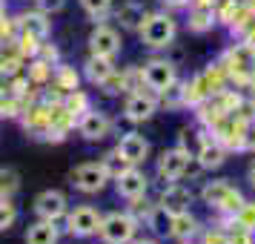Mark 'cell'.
Returning <instances> with one entry per match:
<instances>
[{"mask_svg": "<svg viewBox=\"0 0 255 244\" xmlns=\"http://www.w3.org/2000/svg\"><path fill=\"white\" fill-rule=\"evenodd\" d=\"M32 3H35V9H40L43 14H49V17H52V14L63 12L69 0H32Z\"/></svg>", "mask_w": 255, "mask_h": 244, "instance_id": "obj_35", "label": "cell"}, {"mask_svg": "<svg viewBox=\"0 0 255 244\" xmlns=\"http://www.w3.org/2000/svg\"><path fill=\"white\" fill-rule=\"evenodd\" d=\"M75 129H78V135H81L83 141L98 144V141H104V138L112 135V118L106 115V112H101V109H86V112L78 118Z\"/></svg>", "mask_w": 255, "mask_h": 244, "instance_id": "obj_8", "label": "cell"}, {"mask_svg": "<svg viewBox=\"0 0 255 244\" xmlns=\"http://www.w3.org/2000/svg\"><path fill=\"white\" fill-rule=\"evenodd\" d=\"M20 190V175L12 167H0V198H12Z\"/></svg>", "mask_w": 255, "mask_h": 244, "instance_id": "obj_28", "label": "cell"}, {"mask_svg": "<svg viewBox=\"0 0 255 244\" xmlns=\"http://www.w3.org/2000/svg\"><path fill=\"white\" fill-rule=\"evenodd\" d=\"M58 242H60L58 221L37 219L35 224H29V230H26V244H58Z\"/></svg>", "mask_w": 255, "mask_h": 244, "instance_id": "obj_18", "label": "cell"}, {"mask_svg": "<svg viewBox=\"0 0 255 244\" xmlns=\"http://www.w3.org/2000/svg\"><path fill=\"white\" fill-rule=\"evenodd\" d=\"M109 181H112V178H109V173L104 170L101 161L78 164V167L69 173V184L75 187L78 193H83V196H98L101 190H106Z\"/></svg>", "mask_w": 255, "mask_h": 244, "instance_id": "obj_3", "label": "cell"}, {"mask_svg": "<svg viewBox=\"0 0 255 244\" xmlns=\"http://www.w3.org/2000/svg\"><path fill=\"white\" fill-rule=\"evenodd\" d=\"M17 204H14L12 198H0V233L12 230L14 221H17Z\"/></svg>", "mask_w": 255, "mask_h": 244, "instance_id": "obj_31", "label": "cell"}, {"mask_svg": "<svg viewBox=\"0 0 255 244\" xmlns=\"http://www.w3.org/2000/svg\"><path fill=\"white\" fill-rule=\"evenodd\" d=\"M140 81L146 89H152L155 95H161L166 86H172L178 81V72H175V63L166 58H152L143 63V69H140Z\"/></svg>", "mask_w": 255, "mask_h": 244, "instance_id": "obj_5", "label": "cell"}, {"mask_svg": "<svg viewBox=\"0 0 255 244\" xmlns=\"http://www.w3.org/2000/svg\"><path fill=\"white\" fill-rule=\"evenodd\" d=\"M129 244H161V242H158V239H140V242H135V239H132Z\"/></svg>", "mask_w": 255, "mask_h": 244, "instance_id": "obj_42", "label": "cell"}, {"mask_svg": "<svg viewBox=\"0 0 255 244\" xmlns=\"http://www.w3.org/2000/svg\"><path fill=\"white\" fill-rule=\"evenodd\" d=\"M101 164H104V170L109 173V178H115V175H121L124 170H127V167H132V164H129L118 150H109L104 158H101Z\"/></svg>", "mask_w": 255, "mask_h": 244, "instance_id": "obj_30", "label": "cell"}, {"mask_svg": "<svg viewBox=\"0 0 255 244\" xmlns=\"http://www.w3.org/2000/svg\"><path fill=\"white\" fill-rule=\"evenodd\" d=\"M172 216L175 213H169V210L161 207V204H155V207L149 210V216H146V224L152 227L155 236H169V230H172Z\"/></svg>", "mask_w": 255, "mask_h": 244, "instance_id": "obj_25", "label": "cell"}, {"mask_svg": "<svg viewBox=\"0 0 255 244\" xmlns=\"http://www.w3.org/2000/svg\"><path fill=\"white\" fill-rule=\"evenodd\" d=\"M227 72L238 81H255V43H238L227 55Z\"/></svg>", "mask_w": 255, "mask_h": 244, "instance_id": "obj_10", "label": "cell"}, {"mask_svg": "<svg viewBox=\"0 0 255 244\" xmlns=\"http://www.w3.org/2000/svg\"><path fill=\"white\" fill-rule=\"evenodd\" d=\"M9 92V75H0V95Z\"/></svg>", "mask_w": 255, "mask_h": 244, "instance_id": "obj_40", "label": "cell"}, {"mask_svg": "<svg viewBox=\"0 0 255 244\" xmlns=\"http://www.w3.org/2000/svg\"><path fill=\"white\" fill-rule=\"evenodd\" d=\"M115 181V193L127 201H135V198H146V190H149V178L143 170L138 167H127L121 175L112 178Z\"/></svg>", "mask_w": 255, "mask_h": 244, "instance_id": "obj_12", "label": "cell"}, {"mask_svg": "<svg viewBox=\"0 0 255 244\" xmlns=\"http://www.w3.org/2000/svg\"><path fill=\"white\" fill-rule=\"evenodd\" d=\"M140 35V43L149 49H166L175 43V35H178V20L172 14L166 12H155V14H146L143 23L138 29Z\"/></svg>", "mask_w": 255, "mask_h": 244, "instance_id": "obj_1", "label": "cell"}, {"mask_svg": "<svg viewBox=\"0 0 255 244\" xmlns=\"http://www.w3.org/2000/svg\"><path fill=\"white\" fill-rule=\"evenodd\" d=\"M23 75L29 78V83L32 86H49L52 83V63H46V60H40V58H32L29 60V66L23 69Z\"/></svg>", "mask_w": 255, "mask_h": 244, "instance_id": "obj_24", "label": "cell"}, {"mask_svg": "<svg viewBox=\"0 0 255 244\" xmlns=\"http://www.w3.org/2000/svg\"><path fill=\"white\" fill-rule=\"evenodd\" d=\"M9 17V9H6V0H0V23Z\"/></svg>", "mask_w": 255, "mask_h": 244, "instance_id": "obj_41", "label": "cell"}, {"mask_svg": "<svg viewBox=\"0 0 255 244\" xmlns=\"http://www.w3.org/2000/svg\"><path fill=\"white\" fill-rule=\"evenodd\" d=\"M184 86L186 83H181V81H175L172 86H166L158 98H161V104L163 106H169V109H175V106H184Z\"/></svg>", "mask_w": 255, "mask_h": 244, "instance_id": "obj_32", "label": "cell"}, {"mask_svg": "<svg viewBox=\"0 0 255 244\" xmlns=\"http://www.w3.org/2000/svg\"><path fill=\"white\" fill-rule=\"evenodd\" d=\"M195 233H198V219L189 213V210L175 213V216H172V230H169L172 239H178V242H189Z\"/></svg>", "mask_w": 255, "mask_h": 244, "instance_id": "obj_21", "label": "cell"}, {"mask_svg": "<svg viewBox=\"0 0 255 244\" xmlns=\"http://www.w3.org/2000/svg\"><path fill=\"white\" fill-rule=\"evenodd\" d=\"M227 161V147L218 144V141L212 138L201 144V150H198V164H201V170H218L221 164Z\"/></svg>", "mask_w": 255, "mask_h": 244, "instance_id": "obj_20", "label": "cell"}, {"mask_svg": "<svg viewBox=\"0 0 255 244\" xmlns=\"http://www.w3.org/2000/svg\"><path fill=\"white\" fill-rule=\"evenodd\" d=\"M115 60L112 58H101V55H86V60H83V66H81V78L83 81H89L95 83V86H101V83L115 72Z\"/></svg>", "mask_w": 255, "mask_h": 244, "instance_id": "obj_16", "label": "cell"}, {"mask_svg": "<svg viewBox=\"0 0 255 244\" xmlns=\"http://www.w3.org/2000/svg\"><path fill=\"white\" fill-rule=\"evenodd\" d=\"M23 109L26 106H23L20 98H14V95H9V92L0 95V118H3V121H17Z\"/></svg>", "mask_w": 255, "mask_h": 244, "instance_id": "obj_29", "label": "cell"}, {"mask_svg": "<svg viewBox=\"0 0 255 244\" xmlns=\"http://www.w3.org/2000/svg\"><path fill=\"white\" fill-rule=\"evenodd\" d=\"M155 109H158V95L152 92V89H135V92L127 98V104H124V118L132 121V124H143V121H149L155 115Z\"/></svg>", "mask_w": 255, "mask_h": 244, "instance_id": "obj_11", "label": "cell"}, {"mask_svg": "<svg viewBox=\"0 0 255 244\" xmlns=\"http://www.w3.org/2000/svg\"><path fill=\"white\" fill-rule=\"evenodd\" d=\"M115 14V20L121 23V29H127V32H138L140 23H143V17H146V6L140 3V0H124L118 9H112Z\"/></svg>", "mask_w": 255, "mask_h": 244, "instance_id": "obj_15", "label": "cell"}, {"mask_svg": "<svg viewBox=\"0 0 255 244\" xmlns=\"http://www.w3.org/2000/svg\"><path fill=\"white\" fill-rule=\"evenodd\" d=\"M86 43H89V55H101V58H112V60L124 49L121 32H118L115 26H106V23H95V29L86 37Z\"/></svg>", "mask_w": 255, "mask_h": 244, "instance_id": "obj_6", "label": "cell"}, {"mask_svg": "<svg viewBox=\"0 0 255 244\" xmlns=\"http://www.w3.org/2000/svg\"><path fill=\"white\" fill-rule=\"evenodd\" d=\"M63 109L78 121L86 109H92V101H89V95L83 92V89H72V92L63 95Z\"/></svg>", "mask_w": 255, "mask_h": 244, "instance_id": "obj_26", "label": "cell"}, {"mask_svg": "<svg viewBox=\"0 0 255 244\" xmlns=\"http://www.w3.org/2000/svg\"><path fill=\"white\" fill-rule=\"evenodd\" d=\"M250 184L255 187V161H253V167H250Z\"/></svg>", "mask_w": 255, "mask_h": 244, "instance_id": "obj_43", "label": "cell"}, {"mask_svg": "<svg viewBox=\"0 0 255 244\" xmlns=\"http://www.w3.org/2000/svg\"><path fill=\"white\" fill-rule=\"evenodd\" d=\"M69 210V198L60 190H43L35 196V216L37 219H49V221H60Z\"/></svg>", "mask_w": 255, "mask_h": 244, "instance_id": "obj_13", "label": "cell"}, {"mask_svg": "<svg viewBox=\"0 0 255 244\" xmlns=\"http://www.w3.org/2000/svg\"><path fill=\"white\" fill-rule=\"evenodd\" d=\"M35 58H40V60H46V63H58L60 60V49L55 46V43H46V40H40V46H37V55Z\"/></svg>", "mask_w": 255, "mask_h": 244, "instance_id": "obj_34", "label": "cell"}, {"mask_svg": "<svg viewBox=\"0 0 255 244\" xmlns=\"http://www.w3.org/2000/svg\"><path fill=\"white\" fill-rule=\"evenodd\" d=\"M101 219H104V216H101L92 204H78L75 210H66L63 224H66V233L75 236V239H92V236H98Z\"/></svg>", "mask_w": 255, "mask_h": 244, "instance_id": "obj_4", "label": "cell"}, {"mask_svg": "<svg viewBox=\"0 0 255 244\" xmlns=\"http://www.w3.org/2000/svg\"><path fill=\"white\" fill-rule=\"evenodd\" d=\"M227 242H230V236H227V233H221V230L207 233V236H204V244H227Z\"/></svg>", "mask_w": 255, "mask_h": 244, "instance_id": "obj_37", "label": "cell"}, {"mask_svg": "<svg viewBox=\"0 0 255 244\" xmlns=\"http://www.w3.org/2000/svg\"><path fill=\"white\" fill-rule=\"evenodd\" d=\"M189 161L192 155L186 147H175V150H163L161 158H158V178L161 181H181L186 173H189Z\"/></svg>", "mask_w": 255, "mask_h": 244, "instance_id": "obj_9", "label": "cell"}, {"mask_svg": "<svg viewBox=\"0 0 255 244\" xmlns=\"http://www.w3.org/2000/svg\"><path fill=\"white\" fill-rule=\"evenodd\" d=\"M227 244H253V233L250 230H238L235 236H230V242Z\"/></svg>", "mask_w": 255, "mask_h": 244, "instance_id": "obj_38", "label": "cell"}, {"mask_svg": "<svg viewBox=\"0 0 255 244\" xmlns=\"http://www.w3.org/2000/svg\"><path fill=\"white\" fill-rule=\"evenodd\" d=\"M115 150L121 152V155H124L129 164H132V167H140V164H146L152 147H149V141L143 138L140 132H124Z\"/></svg>", "mask_w": 255, "mask_h": 244, "instance_id": "obj_14", "label": "cell"}, {"mask_svg": "<svg viewBox=\"0 0 255 244\" xmlns=\"http://www.w3.org/2000/svg\"><path fill=\"white\" fill-rule=\"evenodd\" d=\"M189 32H195V35H204L209 32L212 26H215V9L212 6H195V9H189Z\"/></svg>", "mask_w": 255, "mask_h": 244, "instance_id": "obj_23", "label": "cell"}, {"mask_svg": "<svg viewBox=\"0 0 255 244\" xmlns=\"http://www.w3.org/2000/svg\"><path fill=\"white\" fill-rule=\"evenodd\" d=\"M161 207H166L169 213H184V210H189V204H192V190L184 184H178V181H169L166 184V190L161 193V201H158Z\"/></svg>", "mask_w": 255, "mask_h": 244, "instance_id": "obj_17", "label": "cell"}, {"mask_svg": "<svg viewBox=\"0 0 255 244\" xmlns=\"http://www.w3.org/2000/svg\"><path fill=\"white\" fill-rule=\"evenodd\" d=\"M81 69H75L72 63L58 60L52 66V86H58L60 92H72V89H81Z\"/></svg>", "mask_w": 255, "mask_h": 244, "instance_id": "obj_19", "label": "cell"}, {"mask_svg": "<svg viewBox=\"0 0 255 244\" xmlns=\"http://www.w3.org/2000/svg\"><path fill=\"white\" fill-rule=\"evenodd\" d=\"M235 190V187H230L227 181H209L204 190H201V198H204V204L212 210H221L224 204H227V198H230V193Z\"/></svg>", "mask_w": 255, "mask_h": 244, "instance_id": "obj_22", "label": "cell"}, {"mask_svg": "<svg viewBox=\"0 0 255 244\" xmlns=\"http://www.w3.org/2000/svg\"><path fill=\"white\" fill-rule=\"evenodd\" d=\"M241 150H255V121H244V127H241Z\"/></svg>", "mask_w": 255, "mask_h": 244, "instance_id": "obj_36", "label": "cell"}, {"mask_svg": "<svg viewBox=\"0 0 255 244\" xmlns=\"http://www.w3.org/2000/svg\"><path fill=\"white\" fill-rule=\"evenodd\" d=\"M23 3H26V0H23Z\"/></svg>", "mask_w": 255, "mask_h": 244, "instance_id": "obj_45", "label": "cell"}, {"mask_svg": "<svg viewBox=\"0 0 255 244\" xmlns=\"http://www.w3.org/2000/svg\"><path fill=\"white\" fill-rule=\"evenodd\" d=\"M250 40H253V43H255V23H253V35H250Z\"/></svg>", "mask_w": 255, "mask_h": 244, "instance_id": "obj_44", "label": "cell"}, {"mask_svg": "<svg viewBox=\"0 0 255 244\" xmlns=\"http://www.w3.org/2000/svg\"><path fill=\"white\" fill-rule=\"evenodd\" d=\"M232 219L238 221V227H241V230H250V233H253V230H255V204H253V201H244L241 210H238Z\"/></svg>", "mask_w": 255, "mask_h": 244, "instance_id": "obj_33", "label": "cell"}, {"mask_svg": "<svg viewBox=\"0 0 255 244\" xmlns=\"http://www.w3.org/2000/svg\"><path fill=\"white\" fill-rule=\"evenodd\" d=\"M135 233H138V221L132 219L129 210H124V213L115 210V213L104 216L101 227H98V236L104 244H129L135 239Z\"/></svg>", "mask_w": 255, "mask_h": 244, "instance_id": "obj_2", "label": "cell"}, {"mask_svg": "<svg viewBox=\"0 0 255 244\" xmlns=\"http://www.w3.org/2000/svg\"><path fill=\"white\" fill-rule=\"evenodd\" d=\"M81 9L86 12L89 20L104 23L106 17L112 14V9H115V0H81Z\"/></svg>", "mask_w": 255, "mask_h": 244, "instance_id": "obj_27", "label": "cell"}, {"mask_svg": "<svg viewBox=\"0 0 255 244\" xmlns=\"http://www.w3.org/2000/svg\"><path fill=\"white\" fill-rule=\"evenodd\" d=\"M163 6H169V9H186L189 0H163Z\"/></svg>", "mask_w": 255, "mask_h": 244, "instance_id": "obj_39", "label": "cell"}, {"mask_svg": "<svg viewBox=\"0 0 255 244\" xmlns=\"http://www.w3.org/2000/svg\"><path fill=\"white\" fill-rule=\"evenodd\" d=\"M12 20L17 35L35 37V40H49V35H52V17L43 14L40 9H23V12L12 14Z\"/></svg>", "mask_w": 255, "mask_h": 244, "instance_id": "obj_7", "label": "cell"}]
</instances>
